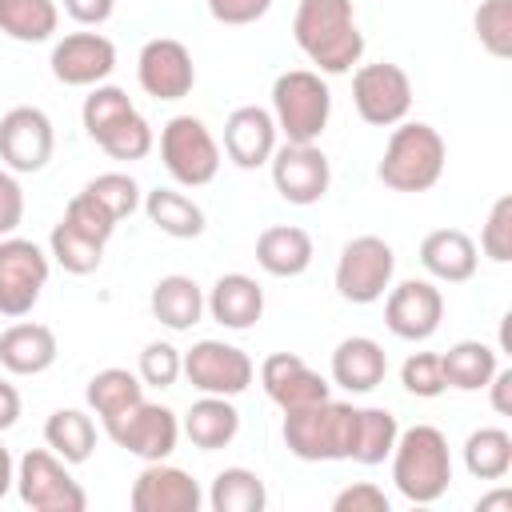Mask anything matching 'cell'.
Returning a JSON list of instances; mask_svg holds the SVG:
<instances>
[{"mask_svg": "<svg viewBox=\"0 0 512 512\" xmlns=\"http://www.w3.org/2000/svg\"><path fill=\"white\" fill-rule=\"evenodd\" d=\"M440 368H444V384L456 392H480L492 372L500 368V352L484 340H456L448 352H440Z\"/></svg>", "mask_w": 512, "mask_h": 512, "instance_id": "obj_28", "label": "cell"}, {"mask_svg": "<svg viewBox=\"0 0 512 512\" xmlns=\"http://www.w3.org/2000/svg\"><path fill=\"white\" fill-rule=\"evenodd\" d=\"M472 28L488 56H496V60L512 56V0H480Z\"/></svg>", "mask_w": 512, "mask_h": 512, "instance_id": "obj_38", "label": "cell"}, {"mask_svg": "<svg viewBox=\"0 0 512 512\" xmlns=\"http://www.w3.org/2000/svg\"><path fill=\"white\" fill-rule=\"evenodd\" d=\"M128 504L132 512H200L204 488L192 480V472L168 460H148L132 480Z\"/></svg>", "mask_w": 512, "mask_h": 512, "instance_id": "obj_17", "label": "cell"}, {"mask_svg": "<svg viewBox=\"0 0 512 512\" xmlns=\"http://www.w3.org/2000/svg\"><path fill=\"white\" fill-rule=\"evenodd\" d=\"M84 400L100 420H112V416H120V412H128L132 404L144 400V380L136 372H128V368H100L88 380Z\"/></svg>", "mask_w": 512, "mask_h": 512, "instance_id": "obj_32", "label": "cell"}, {"mask_svg": "<svg viewBox=\"0 0 512 512\" xmlns=\"http://www.w3.org/2000/svg\"><path fill=\"white\" fill-rule=\"evenodd\" d=\"M480 252L496 264L512 260V196H500L480 228Z\"/></svg>", "mask_w": 512, "mask_h": 512, "instance_id": "obj_43", "label": "cell"}, {"mask_svg": "<svg viewBox=\"0 0 512 512\" xmlns=\"http://www.w3.org/2000/svg\"><path fill=\"white\" fill-rule=\"evenodd\" d=\"M48 284V252L36 240L4 236L0 240V316L20 320L36 308Z\"/></svg>", "mask_w": 512, "mask_h": 512, "instance_id": "obj_10", "label": "cell"}, {"mask_svg": "<svg viewBox=\"0 0 512 512\" xmlns=\"http://www.w3.org/2000/svg\"><path fill=\"white\" fill-rule=\"evenodd\" d=\"M52 76L64 88H96L116 68V44L100 32H68L52 48Z\"/></svg>", "mask_w": 512, "mask_h": 512, "instance_id": "obj_18", "label": "cell"}, {"mask_svg": "<svg viewBox=\"0 0 512 512\" xmlns=\"http://www.w3.org/2000/svg\"><path fill=\"white\" fill-rule=\"evenodd\" d=\"M60 220H68L76 232H84V236H92V240H100V244H108L112 232H116V220H112L88 192H76V196L68 200V208H64Z\"/></svg>", "mask_w": 512, "mask_h": 512, "instance_id": "obj_44", "label": "cell"}, {"mask_svg": "<svg viewBox=\"0 0 512 512\" xmlns=\"http://www.w3.org/2000/svg\"><path fill=\"white\" fill-rule=\"evenodd\" d=\"M12 488H16V460H12V452L0 444V500H4Z\"/></svg>", "mask_w": 512, "mask_h": 512, "instance_id": "obj_51", "label": "cell"}, {"mask_svg": "<svg viewBox=\"0 0 512 512\" xmlns=\"http://www.w3.org/2000/svg\"><path fill=\"white\" fill-rule=\"evenodd\" d=\"M60 28L56 0H0V32L20 44H44Z\"/></svg>", "mask_w": 512, "mask_h": 512, "instance_id": "obj_31", "label": "cell"}, {"mask_svg": "<svg viewBox=\"0 0 512 512\" xmlns=\"http://www.w3.org/2000/svg\"><path fill=\"white\" fill-rule=\"evenodd\" d=\"M24 220V188L16 180V172L0 168V240L12 236Z\"/></svg>", "mask_w": 512, "mask_h": 512, "instance_id": "obj_46", "label": "cell"}, {"mask_svg": "<svg viewBox=\"0 0 512 512\" xmlns=\"http://www.w3.org/2000/svg\"><path fill=\"white\" fill-rule=\"evenodd\" d=\"M44 444L72 468V464H84L96 448V424L88 412L80 408H56L48 420H44Z\"/></svg>", "mask_w": 512, "mask_h": 512, "instance_id": "obj_30", "label": "cell"}, {"mask_svg": "<svg viewBox=\"0 0 512 512\" xmlns=\"http://www.w3.org/2000/svg\"><path fill=\"white\" fill-rule=\"evenodd\" d=\"M312 256H316L312 236L296 224H272L256 236V264L276 280H292V276L308 272Z\"/></svg>", "mask_w": 512, "mask_h": 512, "instance_id": "obj_26", "label": "cell"}, {"mask_svg": "<svg viewBox=\"0 0 512 512\" xmlns=\"http://www.w3.org/2000/svg\"><path fill=\"white\" fill-rule=\"evenodd\" d=\"M288 452L296 460L320 464V460H352V444H356V408L344 400H316L308 408H292L284 412V428H280Z\"/></svg>", "mask_w": 512, "mask_h": 512, "instance_id": "obj_4", "label": "cell"}, {"mask_svg": "<svg viewBox=\"0 0 512 512\" xmlns=\"http://www.w3.org/2000/svg\"><path fill=\"white\" fill-rule=\"evenodd\" d=\"M128 112H136L132 96L116 84H96L88 96H84V108H80V120H84V132L96 140L100 132H108L116 120H124Z\"/></svg>", "mask_w": 512, "mask_h": 512, "instance_id": "obj_39", "label": "cell"}, {"mask_svg": "<svg viewBox=\"0 0 512 512\" xmlns=\"http://www.w3.org/2000/svg\"><path fill=\"white\" fill-rule=\"evenodd\" d=\"M160 160L180 188H204L220 172V144L200 116L180 112L160 128Z\"/></svg>", "mask_w": 512, "mask_h": 512, "instance_id": "obj_6", "label": "cell"}, {"mask_svg": "<svg viewBox=\"0 0 512 512\" xmlns=\"http://www.w3.org/2000/svg\"><path fill=\"white\" fill-rule=\"evenodd\" d=\"M180 432L192 440V448L216 452V448H228L236 440L240 412H236L232 396H208V392H200V400L188 404V412L180 420Z\"/></svg>", "mask_w": 512, "mask_h": 512, "instance_id": "obj_25", "label": "cell"}, {"mask_svg": "<svg viewBox=\"0 0 512 512\" xmlns=\"http://www.w3.org/2000/svg\"><path fill=\"white\" fill-rule=\"evenodd\" d=\"M444 320V296L432 280H400L396 288H388V300H384V324L396 340H428L436 336Z\"/></svg>", "mask_w": 512, "mask_h": 512, "instance_id": "obj_16", "label": "cell"}, {"mask_svg": "<svg viewBox=\"0 0 512 512\" xmlns=\"http://www.w3.org/2000/svg\"><path fill=\"white\" fill-rule=\"evenodd\" d=\"M388 376V352L380 348V340L372 336H348L336 344L332 352V384H340L344 392H372L380 388Z\"/></svg>", "mask_w": 512, "mask_h": 512, "instance_id": "obj_24", "label": "cell"}, {"mask_svg": "<svg viewBox=\"0 0 512 512\" xmlns=\"http://www.w3.org/2000/svg\"><path fill=\"white\" fill-rule=\"evenodd\" d=\"M400 384H404V392H412L420 400L440 396L448 388L444 384V368H440V352H412L400 364Z\"/></svg>", "mask_w": 512, "mask_h": 512, "instance_id": "obj_42", "label": "cell"}, {"mask_svg": "<svg viewBox=\"0 0 512 512\" xmlns=\"http://www.w3.org/2000/svg\"><path fill=\"white\" fill-rule=\"evenodd\" d=\"M204 500H208L212 512H264L268 508V488L252 468L236 464V468L216 472Z\"/></svg>", "mask_w": 512, "mask_h": 512, "instance_id": "obj_33", "label": "cell"}, {"mask_svg": "<svg viewBox=\"0 0 512 512\" xmlns=\"http://www.w3.org/2000/svg\"><path fill=\"white\" fill-rule=\"evenodd\" d=\"M112 8H116V0H64V12L84 28H100L112 16Z\"/></svg>", "mask_w": 512, "mask_h": 512, "instance_id": "obj_48", "label": "cell"}, {"mask_svg": "<svg viewBox=\"0 0 512 512\" xmlns=\"http://www.w3.org/2000/svg\"><path fill=\"white\" fill-rule=\"evenodd\" d=\"M272 120L288 144H316L332 116V92L320 72L288 68L272 84Z\"/></svg>", "mask_w": 512, "mask_h": 512, "instance_id": "obj_5", "label": "cell"}, {"mask_svg": "<svg viewBox=\"0 0 512 512\" xmlns=\"http://www.w3.org/2000/svg\"><path fill=\"white\" fill-rule=\"evenodd\" d=\"M56 332L36 320H16L0 332V364L12 376H40L56 364Z\"/></svg>", "mask_w": 512, "mask_h": 512, "instance_id": "obj_22", "label": "cell"}, {"mask_svg": "<svg viewBox=\"0 0 512 512\" xmlns=\"http://www.w3.org/2000/svg\"><path fill=\"white\" fill-rule=\"evenodd\" d=\"M400 436V424L388 408H356V444H352V460L364 468H376L392 456Z\"/></svg>", "mask_w": 512, "mask_h": 512, "instance_id": "obj_35", "label": "cell"}, {"mask_svg": "<svg viewBox=\"0 0 512 512\" xmlns=\"http://www.w3.org/2000/svg\"><path fill=\"white\" fill-rule=\"evenodd\" d=\"M392 484L408 504H436L452 484L448 436L432 424H412L392 448Z\"/></svg>", "mask_w": 512, "mask_h": 512, "instance_id": "obj_3", "label": "cell"}, {"mask_svg": "<svg viewBox=\"0 0 512 512\" xmlns=\"http://www.w3.org/2000/svg\"><path fill=\"white\" fill-rule=\"evenodd\" d=\"M96 144L112 156V160H144L148 152H152V144H156V136H152V124L140 116V112H128L124 120H116L108 132H100L96 136Z\"/></svg>", "mask_w": 512, "mask_h": 512, "instance_id": "obj_37", "label": "cell"}, {"mask_svg": "<svg viewBox=\"0 0 512 512\" xmlns=\"http://www.w3.org/2000/svg\"><path fill=\"white\" fill-rule=\"evenodd\" d=\"M260 384L268 392V400L280 408V412H292V408H308L316 400H328V380L320 372H312L296 352H272L264 364H260Z\"/></svg>", "mask_w": 512, "mask_h": 512, "instance_id": "obj_19", "label": "cell"}, {"mask_svg": "<svg viewBox=\"0 0 512 512\" xmlns=\"http://www.w3.org/2000/svg\"><path fill=\"white\" fill-rule=\"evenodd\" d=\"M104 432L116 448H124L128 456H140L144 464L148 460H168L176 452V440H180V420L172 408L164 404H132L128 412L104 420Z\"/></svg>", "mask_w": 512, "mask_h": 512, "instance_id": "obj_11", "label": "cell"}, {"mask_svg": "<svg viewBox=\"0 0 512 512\" xmlns=\"http://www.w3.org/2000/svg\"><path fill=\"white\" fill-rule=\"evenodd\" d=\"M16 492L20 504L32 512H84L88 492L72 480L68 464L52 448H32L16 464Z\"/></svg>", "mask_w": 512, "mask_h": 512, "instance_id": "obj_7", "label": "cell"}, {"mask_svg": "<svg viewBox=\"0 0 512 512\" xmlns=\"http://www.w3.org/2000/svg\"><path fill=\"white\" fill-rule=\"evenodd\" d=\"M148 308H152V316H156L164 328L188 332V328L200 324V316H204V288H200L192 276H180V272L160 276V280L152 284Z\"/></svg>", "mask_w": 512, "mask_h": 512, "instance_id": "obj_27", "label": "cell"}, {"mask_svg": "<svg viewBox=\"0 0 512 512\" xmlns=\"http://www.w3.org/2000/svg\"><path fill=\"white\" fill-rule=\"evenodd\" d=\"M272 184L276 192L296 204V208H308V204H320L328 184H332V164L328 156L316 148V144H276L272 152Z\"/></svg>", "mask_w": 512, "mask_h": 512, "instance_id": "obj_14", "label": "cell"}, {"mask_svg": "<svg viewBox=\"0 0 512 512\" xmlns=\"http://www.w3.org/2000/svg\"><path fill=\"white\" fill-rule=\"evenodd\" d=\"M484 388H488V396H492V408H496L500 416H512V368H496Z\"/></svg>", "mask_w": 512, "mask_h": 512, "instance_id": "obj_49", "label": "cell"}, {"mask_svg": "<svg viewBox=\"0 0 512 512\" xmlns=\"http://www.w3.org/2000/svg\"><path fill=\"white\" fill-rule=\"evenodd\" d=\"M292 36L320 76H344L364 56V32L356 24L352 0H300Z\"/></svg>", "mask_w": 512, "mask_h": 512, "instance_id": "obj_1", "label": "cell"}, {"mask_svg": "<svg viewBox=\"0 0 512 512\" xmlns=\"http://www.w3.org/2000/svg\"><path fill=\"white\" fill-rule=\"evenodd\" d=\"M52 148H56V132L48 112L20 104L0 116V164L8 172H40L52 160Z\"/></svg>", "mask_w": 512, "mask_h": 512, "instance_id": "obj_13", "label": "cell"}, {"mask_svg": "<svg viewBox=\"0 0 512 512\" xmlns=\"http://www.w3.org/2000/svg\"><path fill=\"white\" fill-rule=\"evenodd\" d=\"M48 248H52V260H56L64 272H72V276H88V272H96L100 260H104V244L92 240V236H84V232H76L68 220H60V224L52 228Z\"/></svg>", "mask_w": 512, "mask_h": 512, "instance_id": "obj_36", "label": "cell"}, {"mask_svg": "<svg viewBox=\"0 0 512 512\" xmlns=\"http://www.w3.org/2000/svg\"><path fill=\"white\" fill-rule=\"evenodd\" d=\"M204 4H208V12H212L216 24H232V28L256 24L272 8V0H204Z\"/></svg>", "mask_w": 512, "mask_h": 512, "instance_id": "obj_47", "label": "cell"}, {"mask_svg": "<svg viewBox=\"0 0 512 512\" xmlns=\"http://www.w3.org/2000/svg\"><path fill=\"white\" fill-rule=\"evenodd\" d=\"M396 272V252L380 236H356L340 248L336 260V292L348 304H376L392 288Z\"/></svg>", "mask_w": 512, "mask_h": 512, "instance_id": "obj_9", "label": "cell"}, {"mask_svg": "<svg viewBox=\"0 0 512 512\" xmlns=\"http://www.w3.org/2000/svg\"><path fill=\"white\" fill-rule=\"evenodd\" d=\"M84 192H88L116 224H120L124 216H132V212L140 208V200H144V196H140V184H136L128 172H100L96 180L84 184Z\"/></svg>", "mask_w": 512, "mask_h": 512, "instance_id": "obj_40", "label": "cell"}, {"mask_svg": "<svg viewBox=\"0 0 512 512\" xmlns=\"http://www.w3.org/2000/svg\"><path fill=\"white\" fill-rule=\"evenodd\" d=\"M420 264L432 280H444V284H464L476 276V264H480V248L468 232L460 228H436L420 240Z\"/></svg>", "mask_w": 512, "mask_h": 512, "instance_id": "obj_23", "label": "cell"}, {"mask_svg": "<svg viewBox=\"0 0 512 512\" xmlns=\"http://www.w3.org/2000/svg\"><path fill=\"white\" fill-rule=\"evenodd\" d=\"M184 376L196 392L208 396H240L256 380V364L244 348L224 340H196L184 352Z\"/></svg>", "mask_w": 512, "mask_h": 512, "instance_id": "obj_12", "label": "cell"}, {"mask_svg": "<svg viewBox=\"0 0 512 512\" xmlns=\"http://www.w3.org/2000/svg\"><path fill=\"white\" fill-rule=\"evenodd\" d=\"M20 420V392L0 380V432H8Z\"/></svg>", "mask_w": 512, "mask_h": 512, "instance_id": "obj_50", "label": "cell"}, {"mask_svg": "<svg viewBox=\"0 0 512 512\" xmlns=\"http://www.w3.org/2000/svg\"><path fill=\"white\" fill-rule=\"evenodd\" d=\"M204 312H208L216 324H224V328H232V332H244V328H252V324L264 316V288H260L252 276H244V272H224V276H216V284L208 288Z\"/></svg>", "mask_w": 512, "mask_h": 512, "instance_id": "obj_21", "label": "cell"}, {"mask_svg": "<svg viewBox=\"0 0 512 512\" xmlns=\"http://www.w3.org/2000/svg\"><path fill=\"white\" fill-rule=\"evenodd\" d=\"M136 376L144 380V388H172L184 376V352L176 344H168V340H152L140 352Z\"/></svg>", "mask_w": 512, "mask_h": 512, "instance_id": "obj_41", "label": "cell"}, {"mask_svg": "<svg viewBox=\"0 0 512 512\" xmlns=\"http://www.w3.org/2000/svg\"><path fill=\"white\" fill-rule=\"evenodd\" d=\"M332 512H388V496L372 480H356L332 496Z\"/></svg>", "mask_w": 512, "mask_h": 512, "instance_id": "obj_45", "label": "cell"}, {"mask_svg": "<svg viewBox=\"0 0 512 512\" xmlns=\"http://www.w3.org/2000/svg\"><path fill=\"white\" fill-rule=\"evenodd\" d=\"M444 164H448L444 136L424 120H400V124H392V136L376 164V176L392 192H428L440 184Z\"/></svg>", "mask_w": 512, "mask_h": 512, "instance_id": "obj_2", "label": "cell"}, {"mask_svg": "<svg viewBox=\"0 0 512 512\" xmlns=\"http://www.w3.org/2000/svg\"><path fill=\"white\" fill-rule=\"evenodd\" d=\"M276 120L268 108L260 104H240L228 112L224 120V152L236 168L252 172V168H264L276 152Z\"/></svg>", "mask_w": 512, "mask_h": 512, "instance_id": "obj_20", "label": "cell"}, {"mask_svg": "<svg viewBox=\"0 0 512 512\" xmlns=\"http://www.w3.org/2000/svg\"><path fill=\"white\" fill-rule=\"evenodd\" d=\"M140 204H144L148 220L172 240H196L204 232V208L176 188H152V192H144Z\"/></svg>", "mask_w": 512, "mask_h": 512, "instance_id": "obj_29", "label": "cell"}, {"mask_svg": "<svg viewBox=\"0 0 512 512\" xmlns=\"http://www.w3.org/2000/svg\"><path fill=\"white\" fill-rule=\"evenodd\" d=\"M136 80L152 100H184L196 84L192 52L172 36H156L136 56Z\"/></svg>", "mask_w": 512, "mask_h": 512, "instance_id": "obj_15", "label": "cell"}, {"mask_svg": "<svg viewBox=\"0 0 512 512\" xmlns=\"http://www.w3.org/2000/svg\"><path fill=\"white\" fill-rule=\"evenodd\" d=\"M464 468L472 480H504L512 472V436L504 428H476L464 440Z\"/></svg>", "mask_w": 512, "mask_h": 512, "instance_id": "obj_34", "label": "cell"}, {"mask_svg": "<svg viewBox=\"0 0 512 512\" xmlns=\"http://www.w3.org/2000/svg\"><path fill=\"white\" fill-rule=\"evenodd\" d=\"M352 104H356V116L364 124L392 128V124L408 120V112H412V80L392 60L356 64V72H352Z\"/></svg>", "mask_w": 512, "mask_h": 512, "instance_id": "obj_8", "label": "cell"}, {"mask_svg": "<svg viewBox=\"0 0 512 512\" xmlns=\"http://www.w3.org/2000/svg\"><path fill=\"white\" fill-rule=\"evenodd\" d=\"M492 508H512V492L508 488H496V492H488V496L476 500V512H492Z\"/></svg>", "mask_w": 512, "mask_h": 512, "instance_id": "obj_52", "label": "cell"}]
</instances>
